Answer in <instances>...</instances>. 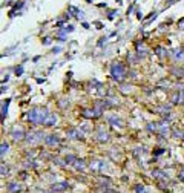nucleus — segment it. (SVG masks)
Wrapping results in <instances>:
<instances>
[{
    "mask_svg": "<svg viewBox=\"0 0 184 193\" xmlns=\"http://www.w3.org/2000/svg\"><path fill=\"white\" fill-rule=\"evenodd\" d=\"M48 117H49V112L45 107H32L28 112V120L32 124H45Z\"/></svg>",
    "mask_w": 184,
    "mask_h": 193,
    "instance_id": "nucleus-1",
    "label": "nucleus"
},
{
    "mask_svg": "<svg viewBox=\"0 0 184 193\" xmlns=\"http://www.w3.org/2000/svg\"><path fill=\"white\" fill-rule=\"evenodd\" d=\"M124 74H126V69H124V66L121 63H112V66H111V77L114 80L121 81Z\"/></svg>",
    "mask_w": 184,
    "mask_h": 193,
    "instance_id": "nucleus-2",
    "label": "nucleus"
},
{
    "mask_svg": "<svg viewBox=\"0 0 184 193\" xmlns=\"http://www.w3.org/2000/svg\"><path fill=\"white\" fill-rule=\"evenodd\" d=\"M42 138H43V132H40V130L31 132L29 135H26V141H28L29 144H37V143L42 141Z\"/></svg>",
    "mask_w": 184,
    "mask_h": 193,
    "instance_id": "nucleus-3",
    "label": "nucleus"
},
{
    "mask_svg": "<svg viewBox=\"0 0 184 193\" xmlns=\"http://www.w3.org/2000/svg\"><path fill=\"white\" fill-rule=\"evenodd\" d=\"M89 169H90L92 172H103V170L106 169V162L101 161V159H95V161H92V162L89 164Z\"/></svg>",
    "mask_w": 184,
    "mask_h": 193,
    "instance_id": "nucleus-4",
    "label": "nucleus"
},
{
    "mask_svg": "<svg viewBox=\"0 0 184 193\" xmlns=\"http://www.w3.org/2000/svg\"><path fill=\"white\" fill-rule=\"evenodd\" d=\"M66 135H68V138H71V140H81V138H83V132H81L80 129H75V127L69 129V130L66 132Z\"/></svg>",
    "mask_w": 184,
    "mask_h": 193,
    "instance_id": "nucleus-5",
    "label": "nucleus"
},
{
    "mask_svg": "<svg viewBox=\"0 0 184 193\" xmlns=\"http://www.w3.org/2000/svg\"><path fill=\"white\" fill-rule=\"evenodd\" d=\"M11 137H13L16 141H20V140L26 138V135H25V132H23V129H22V127H14V129H13V132H11Z\"/></svg>",
    "mask_w": 184,
    "mask_h": 193,
    "instance_id": "nucleus-6",
    "label": "nucleus"
},
{
    "mask_svg": "<svg viewBox=\"0 0 184 193\" xmlns=\"http://www.w3.org/2000/svg\"><path fill=\"white\" fill-rule=\"evenodd\" d=\"M95 137H97V140H98L100 143H106V141H109V133H108L105 129H101V127L97 130V135H95Z\"/></svg>",
    "mask_w": 184,
    "mask_h": 193,
    "instance_id": "nucleus-7",
    "label": "nucleus"
},
{
    "mask_svg": "<svg viewBox=\"0 0 184 193\" xmlns=\"http://www.w3.org/2000/svg\"><path fill=\"white\" fill-rule=\"evenodd\" d=\"M45 143H46L48 146L54 147V146H58V144H60V138H58L57 135H48V137L45 138Z\"/></svg>",
    "mask_w": 184,
    "mask_h": 193,
    "instance_id": "nucleus-8",
    "label": "nucleus"
},
{
    "mask_svg": "<svg viewBox=\"0 0 184 193\" xmlns=\"http://www.w3.org/2000/svg\"><path fill=\"white\" fill-rule=\"evenodd\" d=\"M108 121L114 126V127H123L124 124H123V121L118 118V117H115V115H111L109 118H108Z\"/></svg>",
    "mask_w": 184,
    "mask_h": 193,
    "instance_id": "nucleus-9",
    "label": "nucleus"
},
{
    "mask_svg": "<svg viewBox=\"0 0 184 193\" xmlns=\"http://www.w3.org/2000/svg\"><path fill=\"white\" fill-rule=\"evenodd\" d=\"M55 123H57V115H55V114H49V117H48L46 121H45V126L51 127V126H55Z\"/></svg>",
    "mask_w": 184,
    "mask_h": 193,
    "instance_id": "nucleus-10",
    "label": "nucleus"
},
{
    "mask_svg": "<svg viewBox=\"0 0 184 193\" xmlns=\"http://www.w3.org/2000/svg\"><path fill=\"white\" fill-rule=\"evenodd\" d=\"M68 187H69L68 182H57V184L52 185V190H54V191H61V190H66Z\"/></svg>",
    "mask_w": 184,
    "mask_h": 193,
    "instance_id": "nucleus-11",
    "label": "nucleus"
},
{
    "mask_svg": "<svg viewBox=\"0 0 184 193\" xmlns=\"http://www.w3.org/2000/svg\"><path fill=\"white\" fill-rule=\"evenodd\" d=\"M172 103H182V93H181V90H178V92H175L173 95H172Z\"/></svg>",
    "mask_w": 184,
    "mask_h": 193,
    "instance_id": "nucleus-12",
    "label": "nucleus"
},
{
    "mask_svg": "<svg viewBox=\"0 0 184 193\" xmlns=\"http://www.w3.org/2000/svg\"><path fill=\"white\" fill-rule=\"evenodd\" d=\"M152 175H153L156 179H167V175H166L163 170H158V169H155V170L152 172Z\"/></svg>",
    "mask_w": 184,
    "mask_h": 193,
    "instance_id": "nucleus-13",
    "label": "nucleus"
},
{
    "mask_svg": "<svg viewBox=\"0 0 184 193\" xmlns=\"http://www.w3.org/2000/svg\"><path fill=\"white\" fill-rule=\"evenodd\" d=\"M83 117L84 118H94V117H97V114H95L94 109H84L83 111Z\"/></svg>",
    "mask_w": 184,
    "mask_h": 193,
    "instance_id": "nucleus-14",
    "label": "nucleus"
},
{
    "mask_svg": "<svg viewBox=\"0 0 184 193\" xmlns=\"http://www.w3.org/2000/svg\"><path fill=\"white\" fill-rule=\"evenodd\" d=\"M6 187H8V191H11V193H14V191H19V190H20L19 182H9Z\"/></svg>",
    "mask_w": 184,
    "mask_h": 193,
    "instance_id": "nucleus-15",
    "label": "nucleus"
},
{
    "mask_svg": "<svg viewBox=\"0 0 184 193\" xmlns=\"http://www.w3.org/2000/svg\"><path fill=\"white\" fill-rule=\"evenodd\" d=\"M172 55H173V58H176V60H181V58L184 57V49H182V48H179V49H175Z\"/></svg>",
    "mask_w": 184,
    "mask_h": 193,
    "instance_id": "nucleus-16",
    "label": "nucleus"
},
{
    "mask_svg": "<svg viewBox=\"0 0 184 193\" xmlns=\"http://www.w3.org/2000/svg\"><path fill=\"white\" fill-rule=\"evenodd\" d=\"M8 106H9V100L3 101V104H2V117H3V118L6 117V112H8Z\"/></svg>",
    "mask_w": 184,
    "mask_h": 193,
    "instance_id": "nucleus-17",
    "label": "nucleus"
},
{
    "mask_svg": "<svg viewBox=\"0 0 184 193\" xmlns=\"http://www.w3.org/2000/svg\"><path fill=\"white\" fill-rule=\"evenodd\" d=\"M74 167H75V170H84L86 164H84V161H78V159H77V162L74 164Z\"/></svg>",
    "mask_w": 184,
    "mask_h": 193,
    "instance_id": "nucleus-18",
    "label": "nucleus"
},
{
    "mask_svg": "<svg viewBox=\"0 0 184 193\" xmlns=\"http://www.w3.org/2000/svg\"><path fill=\"white\" fill-rule=\"evenodd\" d=\"M64 161H66L68 164H75V162H77V156H74V155H68V156L64 158Z\"/></svg>",
    "mask_w": 184,
    "mask_h": 193,
    "instance_id": "nucleus-19",
    "label": "nucleus"
},
{
    "mask_svg": "<svg viewBox=\"0 0 184 193\" xmlns=\"http://www.w3.org/2000/svg\"><path fill=\"white\" fill-rule=\"evenodd\" d=\"M156 54H158L160 57H166V55H167V51H166L164 48L160 46V48H156Z\"/></svg>",
    "mask_w": 184,
    "mask_h": 193,
    "instance_id": "nucleus-20",
    "label": "nucleus"
},
{
    "mask_svg": "<svg viewBox=\"0 0 184 193\" xmlns=\"http://www.w3.org/2000/svg\"><path fill=\"white\" fill-rule=\"evenodd\" d=\"M172 72H173L175 75H178V77H182V75H184V71H182L181 67H173Z\"/></svg>",
    "mask_w": 184,
    "mask_h": 193,
    "instance_id": "nucleus-21",
    "label": "nucleus"
},
{
    "mask_svg": "<svg viewBox=\"0 0 184 193\" xmlns=\"http://www.w3.org/2000/svg\"><path fill=\"white\" fill-rule=\"evenodd\" d=\"M8 149H9V144L8 143H2V156H5V153L8 152Z\"/></svg>",
    "mask_w": 184,
    "mask_h": 193,
    "instance_id": "nucleus-22",
    "label": "nucleus"
},
{
    "mask_svg": "<svg viewBox=\"0 0 184 193\" xmlns=\"http://www.w3.org/2000/svg\"><path fill=\"white\" fill-rule=\"evenodd\" d=\"M135 193H147V191H146L144 185H137L135 187Z\"/></svg>",
    "mask_w": 184,
    "mask_h": 193,
    "instance_id": "nucleus-23",
    "label": "nucleus"
},
{
    "mask_svg": "<svg viewBox=\"0 0 184 193\" xmlns=\"http://www.w3.org/2000/svg\"><path fill=\"white\" fill-rule=\"evenodd\" d=\"M22 74H23V66H17V67H16V75L20 77Z\"/></svg>",
    "mask_w": 184,
    "mask_h": 193,
    "instance_id": "nucleus-24",
    "label": "nucleus"
},
{
    "mask_svg": "<svg viewBox=\"0 0 184 193\" xmlns=\"http://www.w3.org/2000/svg\"><path fill=\"white\" fill-rule=\"evenodd\" d=\"M72 31H74V26H72V25H69V26H66V28L63 29V32H64V34H68V32H72Z\"/></svg>",
    "mask_w": 184,
    "mask_h": 193,
    "instance_id": "nucleus-25",
    "label": "nucleus"
},
{
    "mask_svg": "<svg viewBox=\"0 0 184 193\" xmlns=\"http://www.w3.org/2000/svg\"><path fill=\"white\" fill-rule=\"evenodd\" d=\"M173 137H176V138H178V137H179V138H184V133L179 132V130H175V132H173Z\"/></svg>",
    "mask_w": 184,
    "mask_h": 193,
    "instance_id": "nucleus-26",
    "label": "nucleus"
},
{
    "mask_svg": "<svg viewBox=\"0 0 184 193\" xmlns=\"http://www.w3.org/2000/svg\"><path fill=\"white\" fill-rule=\"evenodd\" d=\"M178 179H179V181H182V182H184V170H181V172H179V173H178Z\"/></svg>",
    "mask_w": 184,
    "mask_h": 193,
    "instance_id": "nucleus-27",
    "label": "nucleus"
},
{
    "mask_svg": "<svg viewBox=\"0 0 184 193\" xmlns=\"http://www.w3.org/2000/svg\"><path fill=\"white\" fill-rule=\"evenodd\" d=\"M6 173H8V169L5 167V164H2V176H5Z\"/></svg>",
    "mask_w": 184,
    "mask_h": 193,
    "instance_id": "nucleus-28",
    "label": "nucleus"
},
{
    "mask_svg": "<svg viewBox=\"0 0 184 193\" xmlns=\"http://www.w3.org/2000/svg\"><path fill=\"white\" fill-rule=\"evenodd\" d=\"M60 51H61V48H54V49H52V52H55V54H58Z\"/></svg>",
    "mask_w": 184,
    "mask_h": 193,
    "instance_id": "nucleus-29",
    "label": "nucleus"
},
{
    "mask_svg": "<svg viewBox=\"0 0 184 193\" xmlns=\"http://www.w3.org/2000/svg\"><path fill=\"white\" fill-rule=\"evenodd\" d=\"M60 106H61V107H66V100H61V101H60Z\"/></svg>",
    "mask_w": 184,
    "mask_h": 193,
    "instance_id": "nucleus-30",
    "label": "nucleus"
},
{
    "mask_svg": "<svg viewBox=\"0 0 184 193\" xmlns=\"http://www.w3.org/2000/svg\"><path fill=\"white\" fill-rule=\"evenodd\" d=\"M43 43H45V45H49V43H51V38H45V42H43Z\"/></svg>",
    "mask_w": 184,
    "mask_h": 193,
    "instance_id": "nucleus-31",
    "label": "nucleus"
}]
</instances>
